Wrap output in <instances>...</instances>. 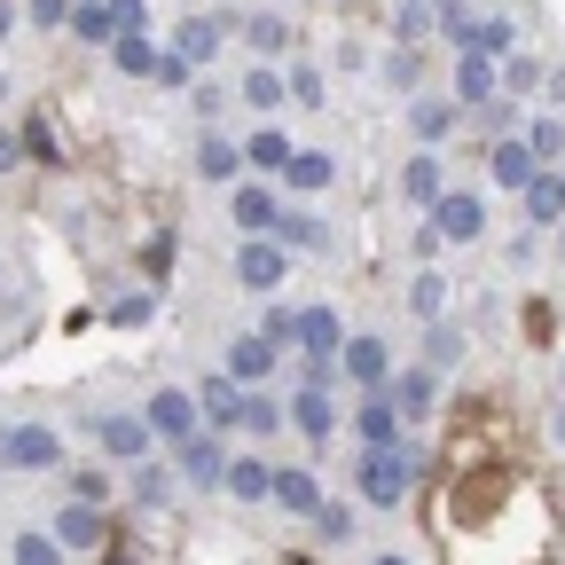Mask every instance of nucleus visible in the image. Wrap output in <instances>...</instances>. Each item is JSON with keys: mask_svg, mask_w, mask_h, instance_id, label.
Returning <instances> with one entry per match:
<instances>
[{"mask_svg": "<svg viewBox=\"0 0 565 565\" xmlns=\"http://www.w3.org/2000/svg\"><path fill=\"white\" fill-rule=\"evenodd\" d=\"M393 408H401V416H424V408H433V377H424V370L393 377Z\"/></svg>", "mask_w": 565, "mask_h": 565, "instance_id": "4be33fe9", "label": "nucleus"}, {"mask_svg": "<svg viewBox=\"0 0 565 565\" xmlns=\"http://www.w3.org/2000/svg\"><path fill=\"white\" fill-rule=\"evenodd\" d=\"M353 479H362V494H370V503H401V494H408V479H416V448L385 440V448H370V456H362V471H353Z\"/></svg>", "mask_w": 565, "mask_h": 565, "instance_id": "f257e3e1", "label": "nucleus"}, {"mask_svg": "<svg viewBox=\"0 0 565 565\" xmlns=\"http://www.w3.org/2000/svg\"><path fill=\"white\" fill-rule=\"evenodd\" d=\"M463 47H471V55H487V63H494V55H511V47H519V32H511V24H479V32H471V40H463Z\"/></svg>", "mask_w": 565, "mask_h": 565, "instance_id": "473e14b6", "label": "nucleus"}, {"mask_svg": "<svg viewBox=\"0 0 565 565\" xmlns=\"http://www.w3.org/2000/svg\"><path fill=\"white\" fill-rule=\"evenodd\" d=\"M17 158H24V141H17V134H0V173H17Z\"/></svg>", "mask_w": 565, "mask_h": 565, "instance_id": "09e8293b", "label": "nucleus"}, {"mask_svg": "<svg viewBox=\"0 0 565 565\" xmlns=\"http://www.w3.org/2000/svg\"><path fill=\"white\" fill-rule=\"evenodd\" d=\"M424 362H433V370H456V362H463V330L433 322V338H424Z\"/></svg>", "mask_w": 565, "mask_h": 565, "instance_id": "393cba45", "label": "nucleus"}, {"mask_svg": "<svg viewBox=\"0 0 565 565\" xmlns=\"http://www.w3.org/2000/svg\"><path fill=\"white\" fill-rule=\"evenodd\" d=\"M519 196H526V221H534V228H557V221H565V189H557V173H534Z\"/></svg>", "mask_w": 565, "mask_h": 565, "instance_id": "f8f14e48", "label": "nucleus"}, {"mask_svg": "<svg viewBox=\"0 0 565 565\" xmlns=\"http://www.w3.org/2000/svg\"><path fill=\"white\" fill-rule=\"evenodd\" d=\"M63 24H71V32H79V40H95V47L110 40V9H103V0H79V9H71Z\"/></svg>", "mask_w": 565, "mask_h": 565, "instance_id": "a878e982", "label": "nucleus"}, {"mask_svg": "<svg viewBox=\"0 0 565 565\" xmlns=\"http://www.w3.org/2000/svg\"><path fill=\"white\" fill-rule=\"evenodd\" d=\"M181 471L212 487V479H228V456H221V448H212L204 433H189V440H181Z\"/></svg>", "mask_w": 565, "mask_h": 565, "instance_id": "f3484780", "label": "nucleus"}, {"mask_svg": "<svg viewBox=\"0 0 565 565\" xmlns=\"http://www.w3.org/2000/svg\"><path fill=\"white\" fill-rule=\"evenodd\" d=\"M291 345L307 353V385H322V377H330V362H338V345H345V330H338V315H330V307H307V315L291 322Z\"/></svg>", "mask_w": 565, "mask_h": 565, "instance_id": "f03ea898", "label": "nucleus"}, {"mask_svg": "<svg viewBox=\"0 0 565 565\" xmlns=\"http://www.w3.org/2000/svg\"><path fill=\"white\" fill-rule=\"evenodd\" d=\"M353 424H362L370 448H385V440L401 433V408H393V401H362V416H353Z\"/></svg>", "mask_w": 565, "mask_h": 565, "instance_id": "aec40b11", "label": "nucleus"}, {"mask_svg": "<svg viewBox=\"0 0 565 565\" xmlns=\"http://www.w3.org/2000/svg\"><path fill=\"white\" fill-rule=\"evenodd\" d=\"M291 424H299L307 440H330V424H338L330 393H322V385H299V393H291Z\"/></svg>", "mask_w": 565, "mask_h": 565, "instance_id": "1a4fd4ad", "label": "nucleus"}, {"mask_svg": "<svg viewBox=\"0 0 565 565\" xmlns=\"http://www.w3.org/2000/svg\"><path fill=\"white\" fill-rule=\"evenodd\" d=\"M55 542L103 550V503H79V494H71V503H63V519H55Z\"/></svg>", "mask_w": 565, "mask_h": 565, "instance_id": "0eeeda50", "label": "nucleus"}, {"mask_svg": "<svg viewBox=\"0 0 565 565\" xmlns=\"http://www.w3.org/2000/svg\"><path fill=\"white\" fill-rule=\"evenodd\" d=\"M244 103H252V110H282L291 95H282V79H275V71H244Z\"/></svg>", "mask_w": 565, "mask_h": 565, "instance_id": "bb28decb", "label": "nucleus"}, {"mask_svg": "<svg viewBox=\"0 0 565 565\" xmlns=\"http://www.w3.org/2000/svg\"><path fill=\"white\" fill-rule=\"evenodd\" d=\"M95 440H103V456H141L150 448V424L141 416H95Z\"/></svg>", "mask_w": 565, "mask_h": 565, "instance_id": "9d476101", "label": "nucleus"}, {"mask_svg": "<svg viewBox=\"0 0 565 565\" xmlns=\"http://www.w3.org/2000/svg\"><path fill=\"white\" fill-rule=\"evenodd\" d=\"M71 17V0H32V24H63Z\"/></svg>", "mask_w": 565, "mask_h": 565, "instance_id": "de8ad7c7", "label": "nucleus"}, {"mask_svg": "<svg viewBox=\"0 0 565 565\" xmlns=\"http://www.w3.org/2000/svg\"><path fill=\"white\" fill-rule=\"evenodd\" d=\"M487 228V204L471 196V189H440L433 196V228H424V236H448V244H471Z\"/></svg>", "mask_w": 565, "mask_h": 565, "instance_id": "7ed1b4c3", "label": "nucleus"}, {"mask_svg": "<svg viewBox=\"0 0 565 565\" xmlns=\"http://www.w3.org/2000/svg\"><path fill=\"white\" fill-rule=\"evenodd\" d=\"M236 228H275V196L267 189H236Z\"/></svg>", "mask_w": 565, "mask_h": 565, "instance_id": "cd10ccee", "label": "nucleus"}, {"mask_svg": "<svg viewBox=\"0 0 565 565\" xmlns=\"http://www.w3.org/2000/svg\"><path fill=\"white\" fill-rule=\"evenodd\" d=\"M0 456L40 471V463H55V433H47V424H17V433H0Z\"/></svg>", "mask_w": 565, "mask_h": 565, "instance_id": "39448f33", "label": "nucleus"}, {"mask_svg": "<svg viewBox=\"0 0 565 565\" xmlns=\"http://www.w3.org/2000/svg\"><path fill=\"white\" fill-rule=\"evenodd\" d=\"M282 173H291L299 189H322V181H330V158H322V150H291V166H282Z\"/></svg>", "mask_w": 565, "mask_h": 565, "instance_id": "f704fd0d", "label": "nucleus"}, {"mask_svg": "<svg viewBox=\"0 0 565 565\" xmlns=\"http://www.w3.org/2000/svg\"><path fill=\"white\" fill-rule=\"evenodd\" d=\"M236 424H244V433H275V424H282V408H275L267 393H244V401H236Z\"/></svg>", "mask_w": 565, "mask_h": 565, "instance_id": "c85d7f7f", "label": "nucleus"}, {"mask_svg": "<svg viewBox=\"0 0 565 565\" xmlns=\"http://www.w3.org/2000/svg\"><path fill=\"white\" fill-rule=\"evenodd\" d=\"M557 189H565V173H557Z\"/></svg>", "mask_w": 565, "mask_h": 565, "instance_id": "6e6d98bb", "label": "nucleus"}, {"mask_svg": "<svg viewBox=\"0 0 565 565\" xmlns=\"http://www.w3.org/2000/svg\"><path fill=\"white\" fill-rule=\"evenodd\" d=\"M267 487H275V471H267V463H252V456H244V463H228V494H244V503H259Z\"/></svg>", "mask_w": 565, "mask_h": 565, "instance_id": "5701e85b", "label": "nucleus"}, {"mask_svg": "<svg viewBox=\"0 0 565 565\" xmlns=\"http://www.w3.org/2000/svg\"><path fill=\"white\" fill-rule=\"evenodd\" d=\"M141 424H150V433H166V440L181 448V440L196 433L204 416H196V401H189V393H158V401H150V416H141Z\"/></svg>", "mask_w": 565, "mask_h": 565, "instance_id": "20e7f679", "label": "nucleus"}, {"mask_svg": "<svg viewBox=\"0 0 565 565\" xmlns=\"http://www.w3.org/2000/svg\"><path fill=\"white\" fill-rule=\"evenodd\" d=\"M118 47V71H134V79H150L158 71V47H150V32H134V40H110Z\"/></svg>", "mask_w": 565, "mask_h": 565, "instance_id": "b1692460", "label": "nucleus"}, {"mask_svg": "<svg viewBox=\"0 0 565 565\" xmlns=\"http://www.w3.org/2000/svg\"><path fill=\"white\" fill-rule=\"evenodd\" d=\"M433 24H440V32H456V40H471V32H479V9H471V0H440Z\"/></svg>", "mask_w": 565, "mask_h": 565, "instance_id": "72a5a7b5", "label": "nucleus"}, {"mask_svg": "<svg viewBox=\"0 0 565 565\" xmlns=\"http://www.w3.org/2000/svg\"><path fill=\"white\" fill-rule=\"evenodd\" d=\"M267 494H275L282 511H307V519L322 511V487H315V471H275V487H267Z\"/></svg>", "mask_w": 565, "mask_h": 565, "instance_id": "4468645a", "label": "nucleus"}, {"mask_svg": "<svg viewBox=\"0 0 565 565\" xmlns=\"http://www.w3.org/2000/svg\"><path fill=\"white\" fill-rule=\"evenodd\" d=\"M244 40H252L259 55H282V47H291V24H282V17H252V24H244Z\"/></svg>", "mask_w": 565, "mask_h": 565, "instance_id": "c756f323", "label": "nucleus"}, {"mask_svg": "<svg viewBox=\"0 0 565 565\" xmlns=\"http://www.w3.org/2000/svg\"><path fill=\"white\" fill-rule=\"evenodd\" d=\"M173 40H181V47H173L181 63H212V55H221V24H212V17H189Z\"/></svg>", "mask_w": 565, "mask_h": 565, "instance_id": "dca6fc26", "label": "nucleus"}, {"mask_svg": "<svg viewBox=\"0 0 565 565\" xmlns=\"http://www.w3.org/2000/svg\"><path fill=\"white\" fill-rule=\"evenodd\" d=\"M408 196L433 212V196H440V158H416V166H408Z\"/></svg>", "mask_w": 565, "mask_h": 565, "instance_id": "c9c22d12", "label": "nucleus"}, {"mask_svg": "<svg viewBox=\"0 0 565 565\" xmlns=\"http://www.w3.org/2000/svg\"><path fill=\"white\" fill-rule=\"evenodd\" d=\"M456 95H463V103H494V63H487V55L463 47V63H456Z\"/></svg>", "mask_w": 565, "mask_h": 565, "instance_id": "6ab92c4d", "label": "nucleus"}, {"mask_svg": "<svg viewBox=\"0 0 565 565\" xmlns=\"http://www.w3.org/2000/svg\"><path fill=\"white\" fill-rule=\"evenodd\" d=\"M0 32H9V0H0Z\"/></svg>", "mask_w": 565, "mask_h": 565, "instance_id": "8fccbe9b", "label": "nucleus"}, {"mask_svg": "<svg viewBox=\"0 0 565 565\" xmlns=\"http://www.w3.org/2000/svg\"><path fill=\"white\" fill-rule=\"evenodd\" d=\"M557 244H565V221H557Z\"/></svg>", "mask_w": 565, "mask_h": 565, "instance_id": "5fc2aeb1", "label": "nucleus"}, {"mask_svg": "<svg viewBox=\"0 0 565 565\" xmlns=\"http://www.w3.org/2000/svg\"><path fill=\"white\" fill-rule=\"evenodd\" d=\"M487 173L503 181V189H526V181L542 173V158L526 150V141H494V150H487Z\"/></svg>", "mask_w": 565, "mask_h": 565, "instance_id": "423d86ee", "label": "nucleus"}, {"mask_svg": "<svg viewBox=\"0 0 565 565\" xmlns=\"http://www.w3.org/2000/svg\"><path fill=\"white\" fill-rule=\"evenodd\" d=\"M338 362L353 370V385H385V345H377V338H353V345H338Z\"/></svg>", "mask_w": 565, "mask_h": 565, "instance_id": "2eb2a0df", "label": "nucleus"}, {"mask_svg": "<svg viewBox=\"0 0 565 565\" xmlns=\"http://www.w3.org/2000/svg\"><path fill=\"white\" fill-rule=\"evenodd\" d=\"M17 141H24V150H32V158H40V166H55V134H47V126H40V118H32V126H24V134H17Z\"/></svg>", "mask_w": 565, "mask_h": 565, "instance_id": "c03bdc74", "label": "nucleus"}, {"mask_svg": "<svg viewBox=\"0 0 565 565\" xmlns=\"http://www.w3.org/2000/svg\"><path fill=\"white\" fill-rule=\"evenodd\" d=\"M291 322H299L291 307H267V322H259V338H275V345H291Z\"/></svg>", "mask_w": 565, "mask_h": 565, "instance_id": "a18cd8bd", "label": "nucleus"}, {"mask_svg": "<svg viewBox=\"0 0 565 565\" xmlns=\"http://www.w3.org/2000/svg\"><path fill=\"white\" fill-rule=\"evenodd\" d=\"M440 307H448V282L424 267V275H416V291H408V315H416V322H440Z\"/></svg>", "mask_w": 565, "mask_h": 565, "instance_id": "412c9836", "label": "nucleus"}, {"mask_svg": "<svg viewBox=\"0 0 565 565\" xmlns=\"http://www.w3.org/2000/svg\"><path fill=\"white\" fill-rule=\"evenodd\" d=\"M282 95H291L299 110H315V103H322V79H315V71H291V79H282Z\"/></svg>", "mask_w": 565, "mask_h": 565, "instance_id": "ea45409f", "label": "nucleus"}, {"mask_svg": "<svg viewBox=\"0 0 565 565\" xmlns=\"http://www.w3.org/2000/svg\"><path fill=\"white\" fill-rule=\"evenodd\" d=\"M557 440H565V416H557Z\"/></svg>", "mask_w": 565, "mask_h": 565, "instance_id": "603ef678", "label": "nucleus"}, {"mask_svg": "<svg viewBox=\"0 0 565 565\" xmlns=\"http://www.w3.org/2000/svg\"><path fill=\"white\" fill-rule=\"evenodd\" d=\"M110 565H134V557H110Z\"/></svg>", "mask_w": 565, "mask_h": 565, "instance_id": "864d4df0", "label": "nucleus"}, {"mask_svg": "<svg viewBox=\"0 0 565 565\" xmlns=\"http://www.w3.org/2000/svg\"><path fill=\"white\" fill-rule=\"evenodd\" d=\"M244 158L267 166V173H282V166H291V141H282V134H252V141H244Z\"/></svg>", "mask_w": 565, "mask_h": 565, "instance_id": "7c9ffc66", "label": "nucleus"}, {"mask_svg": "<svg viewBox=\"0 0 565 565\" xmlns=\"http://www.w3.org/2000/svg\"><path fill=\"white\" fill-rule=\"evenodd\" d=\"M377 565H408V557H377Z\"/></svg>", "mask_w": 565, "mask_h": 565, "instance_id": "3c124183", "label": "nucleus"}, {"mask_svg": "<svg viewBox=\"0 0 565 565\" xmlns=\"http://www.w3.org/2000/svg\"><path fill=\"white\" fill-rule=\"evenodd\" d=\"M315 526H322L330 542H345V534H353V511H345V503H322V511H315Z\"/></svg>", "mask_w": 565, "mask_h": 565, "instance_id": "79ce46f5", "label": "nucleus"}, {"mask_svg": "<svg viewBox=\"0 0 565 565\" xmlns=\"http://www.w3.org/2000/svg\"><path fill=\"white\" fill-rule=\"evenodd\" d=\"M189 71H196V63H181V55H158V71H150V79H166V87H181V79H189Z\"/></svg>", "mask_w": 565, "mask_h": 565, "instance_id": "49530a36", "label": "nucleus"}, {"mask_svg": "<svg viewBox=\"0 0 565 565\" xmlns=\"http://www.w3.org/2000/svg\"><path fill=\"white\" fill-rule=\"evenodd\" d=\"M448 126H456V110H448V103H416V134H424V141H440Z\"/></svg>", "mask_w": 565, "mask_h": 565, "instance_id": "58836bf2", "label": "nucleus"}, {"mask_svg": "<svg viewBox=\"0 0 565 565\" xmlns=\"http://www.w3.org/2000/svg\"><path fill=\"white\" fill-rule=\"evenodd\" d=\"M103 9H110V40H134L141 24H150V17H141V0H103Z\"/></svg>", "mask_w": 565, "mask_h": 565, "instance_id": "e433bc0d", "label": "nucleus"}, {"mask_svg": "<svg viewBox=\"0 0 565 565\" xmlns=\"http://www.w3.org/2000/svg\"><path fill=\"white\" fill-rule=\"evenodd\" d=\"M236 275L252 282V291H275V282L291 275V259H282L275 244H244V252H236Z\"/></svg>", "mask_w": 565, "mask_h": 565, "instance_id": "6e6552de", "label": "nucleus"}, {"mask_svg": "<svg viewBox=\"0 0 565 565\" xmlns=\"http://www.w3.org/2000/svg\"><path fill=\"white\" fill-rule=\"evenodd\" d=\"M526 150H534V158H557V150H565V126H557V118H534V126H526Z\"/></svg>", "mask_w": 565, "mask_h": 565, "instance_id": "4c0bfd02", "label": "nucleus"}, {"mask_svg": "<svg viewBox=\"0 0 565 565\" xmlns=\"http://www.w3.org/2000/svg\"><path fill=\"white\" fill-rule=\"evenodd\" d=\"M236 166H244V150H236V141H204V158H196V173H204V181H228Z\"/></svg>", "mask_w": 565, "mask_h": 565, "instance_id": "2f4dec72", "label": "nucleus"}, {"mask_svg": "<svg viewBox=\"0 0 565 565\" xmlns=\"http://www.w3.org/2000/svg\"><path fill=\"white\" fill-rule=\"evenodd\" d=\"M424 32H433V0H408V9H401V40H424Z\"/></svg>", "mask_w": 565, "mask_h": 565, "instance_id": "a19ab883", "label": "nucleus"}, {"mask_svg": "<svg viewBox=\"0 0 565 565\" xmlns=\"http://www.w3.org/2000/svg\"><path fill=\"white\" fill-rule=\"evenodd\" d=\"M267 370H275V338H236L228 345V377L236 385H259Z\"/></svg>", "mask_w": 565, "mask_h": 565, "instance_id": "9b49d317", "label": "nucleus"}, {"mask_svg": "<svg viewBox=\"0 0 565 565\" xmlns=\"http://www.w3.org/2000/svg\"><path fill=\"white\" fill-rule=\"evenodd\" d=\"M236 401H244L236 377H204V385H196V416H204V424H236Z\"/></svg>", "mask_w": 565, "mask_h": 565, "instance_id": "ddd939ff", "label": "nucleus"}, {"mask_svg": "<svg viewBox=\"0 0 565 565\" xmlns=\"http://www.w3.org/2000/svg\"><path fill=\"white\" fill-rule=\"evenodd\" d=\"M17 565H63V550L40 542V534H24V542H17Z\"/></svg>", "mask_w": 565, "mask_h": 565, "instance_id": "37998d69", "label": "nucleus"}, {"mask_svg": "<svg viewBox=\"0 0 565 565\" xmlns=\"http://www.w3.org/2000/svg\"><path fill=\"white\" fill-rule=\"evenodd\" d=\"M275 236L299 244V252H330V228L315 221V212H275Z\"/></svg>", "mask_w": 565, "mask_h": 565, "instance_id": "a211bd4d", "label": "nucleus"}]
</instances>
